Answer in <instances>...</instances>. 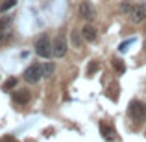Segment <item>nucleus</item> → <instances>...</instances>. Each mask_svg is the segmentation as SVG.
Wrapping results in <instances>:
<instances>
[{
    "label": "nucleus",
    "instance_id": "1",
    "mask_svg": "<svg viewBox=\"0 0 146 142\" xmlns=\"http://www.w3.org/2000/svg\"><path fill=\"white\" fill-rule=\"evenodd\" d=\"M35 53L43 59H48L50 55H54L52 52V43H50V37L48 35H41L35 43Z\"/></svg>",
    "mask_w": 146,
    "mask_h": 142
},
{
    "label": "nucleus",
    "instance_id": "2",
    "mask_svg": "<svg viewBox=\"0 0 146 142\" xmlns=\"http://www.w3.org/2000/svg\"><path fill=\"white\" fill-rule=\"evenodd\" d=\"M128 113L135 122H144L146 120V103L141 102V100H135V102L129 103Z\"/></svg>",
    "mask_w": 146,
    "mask_h": 142
},
{
    "label": "nucleus",
    "instance_id": "3",
    "mask_svg": "<svg viewBox=\"0 0 146 142\" xmlns=\"http://www.w3.org/2000/svg\"><path fill=\"white\" fill-rule=\"evenodd\" d=\"M80 17L87 22H93L94 18H96V9H94L93 2H89V0L80 2Z\"/></svg>",
    "mask_w": 146,
    "mask_h": 142
},
{
    "label": "nucleus",
    "instance_id": "4",
    "mask_svg": "<svg viewBox=\"0 0 146 142\" xmlns=\"http://www.w3.org/2000/svg\"><path fill=\"white\" fill-rule=\"evenodd\" d=\"M41 78H43V74H41V67L39 65H32V67H28L24 70V79L28 83H37Z\"/></svg>",
    "mask_w": 146,
    "mask_h": 142
},
{
    "label": "nucleus",
    "instance_id": "5",
    "mask_svg": "<svg viewBox=\"0 0 146 142\" xmlns=\"http://www.w3.org/2000/svg\"><path fill=\"white\" fill-rule=\"evenodd\" d=\"M52 52L56 57H65L67 55V41H65L63 35H57L56 41H54L52 44Z\"/></svg>",
    "mask_w": 146,
    "mask_h": 142
},
{
    "label": "nucleus",
    "instance_id": "6",
    "mask_svg": "<svg viewBox=\"0 0 146 142\" xmlns=\"http://www.w3.org/2000/svg\"><path fill=\"white\" fill-rule=\"evenodd\" d=\"M146 18V9L143 6H133L131 11H129V20L133 22V24H143Z\"/></svg>",
    "mask_w": 146,
    "mask_h": 142
},
{
    "label": "nucleus",
    "instance_id": "7",
    "mask_svg": "<svg viewBox=\"0 0 146 142\" xmlns=\"http://www.w3.org/2000/svg\"><path fill=\"white\" fill-rule=\"evenodd\" d=\"M82 35H83V39L89 41V43H94V41L98 39V32H96V28H94V26H91V24H85V26H83Z\"/></svg>",
    "mask_w": 146,
    "mask_h": 142
},
{
    "label": "nucleus",
    "instance_id": "8",
    "mask_svg": "<svg viewBox=\"0 0 146 142\" xmlns=\"http://www.w3.org/2000/svg\"><path fill=\"white\" fill-rule=\"evenodd\" d=\"M54 70H56V63H52V61H46V63L41 65V74H43V78H50V76L54 74Z\"/></svg>",
    "mask_w": 146,
    "mask_h": 142
},
{
    "label": "nucleus",
    "instance_id": "9",
    "mask_svg": "<svg viewBox=\"0 0 146 142\" xmlns=\"http://www.w3.org/2000/svg\"><path fill=\"white\" fill-rule=\"evenodd\" d=\"M13 100L17 103H26V102H30V92L26 89H22V90H19V92L13 94Z\"/></svg>",
    "mask_w": 146,
    "mask_h": 142
},
{
    "label": "nucleus",
    "instance_id": "10",
    "mask_svg": "<svg viewBox=\"0 0 146 142\" xmlns=\"http://www.w3.org/2000/svg\"><path fill=\"white\" fill-rule=\"evenodd\" d=\"M100 131H102V135L106 137L107 140H113V139H115V131H113V129H111L107 124H102V125H100Z\"/></svg>",
    "mask_w": 146,
    "mask_h": 142
},
{
    "label": "nucleus",
    "instance_id": "11",
    "mask_svg": "<svg viewBox=\"0 0 146 142\" xmlns=\"http://www.w3.org/2000/svg\"><path fill=\"white\" fill-rule=\"evenodd\" d=\"M15 6H17V0H4V2L0 4V13H6V11L13 9Z\"/></svg>",
    "mask_w": 146,
    "mask_h": 142
},
{
    "label": "nucleus",
    "instance_id": "12",
    "mask_svg": "<svg viewBox=\"0 0 146 142\" xmlns=\"http://www.w3.org/2000/svg\"><path fill=\"white\" fill-rule=\"evenodd\" d=\"M70 41H72V44H74L76 48H80L83 44V39H82V35H80L78 32H72L70 33Z\"/></svg>",
    "mask_w": 146,
    "mask_h": 142
},
{
    "label": "nucleus",
    "instance_id": "13",
    "mask_svg": "<svg viewBox=\"0 0 146 142\" xmlns=\"http://www.w3.org/2000/svg\"><path fill=\"white\" fill-rule=\"evenodd\" d=\"M15 87H17V78H9V79H6V81H4V85H2V89L6 90H11V89H15Z\"/></svg>",
    "mask_w": 146,
    "mask_h": 142
},
{
    "label": "nucleus",
    "instance_id": "14",
    "mask_svg": "<svg viewBox=\"0 0 146 142\" xmlns=\"http://www.w3.org/2000/svg\"><path fill=\"white\" fill-rule=\"evenodd\" d=\"M11 22H13V18H11V17H2V18H0V32H4V30H9Z\"/></svg>",
    "mask_w": 146,
    "mask_h": 142
},
{
    "label": "nucleus",
    "instance_id": "15",
    "mask_svg": "<svg viewBox=\"0 0 146 142\" xmlns=\"http://www.w3.org/2000/svg\"><path fill=\"white\" fill-rule=\"evenodd\" d=\"M113 67H115V70H118V72H124L126 70V67L122 65V61H118V59L113 61Z\"/></svg>",
    "mask_w": 146,
    "mask_h": 142
},
{
    "label": "nucleus",
    "instance_id": "16",
    "mask_svg": "<svg viewBox=\"0 0 146 142\" xmlns=\"http://www.w3.org/2000/svg\"><path fill=\"white\" fill-rule=\"evenodd\" d=\"M133 41H135V39H128V41H124V43H122L120 46H118V50H120V52H126V50H128V46L133 43Z\"/></svg>",
    "mask_w": 146,
    "mask_h": 142
},
{
    "label": "nucleus",
    "instance_id": "17",
    "mask_svg": "<svg viewBox=\"0 0 146 142\" xmlns=\"http://www.w3.org/2000/svg\"><path fill=\"white\" fill-rule=\"evenodd\" d=\"M11 37V33L7 32V30H4V32H0V43H6L7 39Z\"/></svg>",
    "mask_w": 146,
    "mask_h": 142
},
{
    "label": "nucleus",
    "instance_id": "18",
    "mask_svg": "<svg viewBox=\"0 0 146 142\" xmlns=\"http://www.w3.org/2000/svg\"><path fill=\"white\" fill-rule=\"evenodd\" d=\"M129 4H131V2H122V7H120V9L122 11H131L133 6H129Z\"/></svg>",
    "mask_w": 146,
    "mask_h": 142
},
{
    "label": "nucleus",
    "instance_id": "19",
    "mask_svg": "<svg viewBox=\"0 0 146 142\" xmlns=\"http://www.w3.org/2000/svg\"><path fill=\"white\" fill-rule=\"evenodd\" d=\"M98 68V65H96V61H93V65H91V68H87V74H93L94 70Z\"/></svg>",
    "mask_w": 146,
    "mask_h": 142
},
{
    "label": "nucleus",
    "instance_id": "20",
    "mask_svg": "<svg viewBox=\"0 0 146 142\" xmlns=\"http://www.w3.org/2000/svg\"><path fill=\"white\" fill-rule=\"evenodd\" d=\"M144 48H146V41H144Z\"/></svg>",
    "mask_w": 146,
    "mask_h": 142
}]
</instances>
